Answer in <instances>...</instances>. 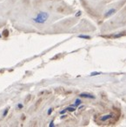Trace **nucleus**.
Returning a JSON list of instances; mask_svg holds the SVG:
<instances>
[{"mask_svg": "<svg viewBox=\"0 0 126 127\" xmlns=\"http://www.w3.org/2000/svg\"><path fill=\"white\" fill-rule=\"evenodd\" d=\"M80 97H86V98H92V99L95 98V97L93 95H91V94H87V93H82V94H80Z\"/></svg>", "mask_w": 126, "mask_h": 127, "instance_id": "obj_4", "label": "nucleus"}, {"mask_svg": "<svg viewBox=\"0 0 126 127\" xmlns=\"http://www.w3.org/2000/svg\"><path fill=\"white\" fill-rule=\"evenodd\" d=\"M115 11H116V10L115 9H110V11H108L106 13L104 14V18H109L110 16H111L113 13H115Z\"/></svg>", "mask_w": 126, "mask_h": 127, "instance_id": "obj_3", "label": "nucleus"}, {"mask_svg": "<svg viewBox=\"0 0 126 127\" xmlns=\"http://www.w3.org/2000/svg\"><path fill=\"white\" fill-rule=\"evenodd\" d=\"M49 13L46 12V11H38V12L36 13V16L32 18V21L35 25H45L47 23L48 19H49Z\"/></svg>", "mask_w": 126, "mask_h": 127, "instance_id": "obj_1", "label": "nucleus"}, {"mask_svg": "<svg viewBox=\"0 0 126 127\" xmlns=\"http://www.w3.org/2000/svg\"><path fill=\"white\" fill-rule=\"evenodd\" d=\"M0 1H1V0H0Z\"/></svg>", "mask_w": 126, "mask_h": 127, "instance_id": "obj_9", "label": "nucleus"}, {"mask_svg": "<svg viewBox=\"0 0 126 127\" xmlns=\"http://www.w3.org/2000/svg\"><path fill=\"white\" fill-rule=\"evenodd\" d=\"M111 119L117 120L118 119V115L114 114V113H110V114L103 115V116H101L98 118L97 123H98V125H103V123H106V122H108L109 124H112V122L110 121Z\"/></svg>", "mask_w": 126, "mask_h": 127, "instance_id": "obj_2", "label": "nucleus"}, {"mask_svg": "<svg viewBox=\"0 0 126 127\" xmlns=\"http://www.w3.org/2000/svg\"><path fill=\"white\" fill-rule=\"evenodd\" d=\"M67 110H69V111H74L76 109H75V108H68Z\"/></svg>", "mask_w": 126, "mask_h": 127, "instance_id": "obj_8", "label": "nucleus"}, {"mask_svg": "<svg viewBox=\"0 0 126 127\" xmlns=\"http://www.w3.org/2000/svg\"><path fill=\"white\" fill-rule=\"evenodd\" d=\"M79 37H81V38H84V39H90L91 38L90 36H85V35H80L79 36Z\"/></svg>", "mask_w": 126, "mask_h": 127, "instance_id": "obj_5", "label": "nucleus"}, {"mask_svg": "<svg viewBox=\"0 0 126 127\" xmlns=\"http://www.w3.org/2000/svg\"><path fill=\"white\" fill-rule=\"evenodd\" d=\"M101 74V72H91V76H96V75H99Z\"/></svg>", "mask_w": 126, "mask_h": 127, "instance_id": "obj_7", "label": "nucleus"}, {"mask_svg": "<svg viewBox=\"0 0 126 127\" xmlns=\"http://www.w3.org/2000/svg\"><path fill=\"white\" fill-rule=\"evenodd\" d=\"M81 103H82V102H81L80 99H77V100H76L75 104H74V105H75V106H77V105H79V104H80Z\"/></svg>", "mask_w": 126, "mask_h": 127, "instance_id": "obj_6", "label": "nucleus"}]
</instances>
